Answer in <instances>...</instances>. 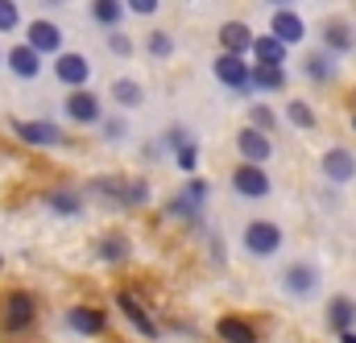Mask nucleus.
Instances as JSON below:
<instances>
[{
	"label": "nucleus",
	"instance_id": "f8f14e48",
	"mask_svg": "<svg viewBox=\"0 0 356 343\" xmlns=\"http://www.w3.org/2000/svg\"><path fill=\"white\" fill-rule=\"evenodd\" d=\"M236 153H241V162H249V166H266L269 158H273V141H269V133L261 128H241L236 133Z\"/></svg>",
	"mask_w": 356,
	"mask_h": 343
},
{
	"label": "nucleus",
	"instance_id": "e433bc0d",
	"mask_svg": "<svg viewBox=\"0 0 356 343\" xmlns=\"http://www.w3.org/2000/svg\"><path fill=\"white\" fill-rule=\"evenodd\" d=\"M269 4H277V8H294V0H269Z\"/></svg>",
	"mask_w": 356,
	"mask_h": 343
},
{
	"label": "nucleus",
	"instance_id": "412c9836",
	"mask_svg": "<svg viewBox=\"0 0 356 343\" xmlns=\"http://www.w3.org/2000/svg\"><path fill=\"white\" fill-rule=\"evenodd\" d=\"M46 207L54 215H83V194L75 186H54V190H46Z\"/></svg>",
	"mask_w": 356,
	"mask_h": 343
},
{
	"label": "nucleus",
	"instance_id": "f03ea898",
	"mask_svg": "<svg viewBox=\"0 0 356 343\" xmlns=\"http://www.w3.org/2000/svg\"><path fill=\"white\" fill-rule=\"evenodd\" d=\"M319 290H323V273H319V265H311V260H294V265H286V273H282V294H286V298L311 302Z\"/></svg>",
	"mask_w": 356,
	"mask_h": 343
},
{
	"label": "nucleus",
	"instance_id": "4468645a",
	"mask_svg": "<svg viewBox=\"0 0 356 343\" xmlns=\"http://www.w3.org/2000/svg\"><path fill=\"white\" fill-rule=\"evenodd\" d=\"M269 37H277V42L290 50V46H298V42L307 37V21H302L294 8H277V12L269 17Z\"/></svg>",
	"mask_w": 356,
	"mask_h": 343
},
{
	"label": "nucleus",
	"instance_id": "0eeeda50",
	"mask_svg": "<svg viewBox=\"0 0 356 343\" xmlns=\"http://www.w3.org/2000/svg\"><path fill=\"white\" fill-rule=\"evenodd\" d=\"M63 112H67L71 124H104V103H99V95L88 91V87L71 91L67 103H63Z\"/></svg>",
	"mask_w": 356,
	"mask_h": 343
},
{
	"label": "nucleus",
	"instance_id": "f3484780",
	"mask_svg": "<svg viewBox=\"0 0 356 343\" xmlns=\"http://www.w3.org/2000/svg\"><path fill=\"white\" fill-rule=\"evenodd\" d=\"M327 327H332L336 335H348V331H356V302L348 298V294L327 298Z\"/></svg>",
	"mask_w": 356,
	"mask_h": 343
},
{
	"label": "nucleus",
	"instance_id": "393cba45",
	"mask_svg": "<svg viewBox=\"0 0 356 343\" xmlns=\"http://www.w3.org/2000/svg\"><path fill=\"white\" fill-rule=\"evenodd\" d=\"M302 75H307L311 83H332V79H336V58L323 54V50H315V54L302 58Z\"/></svg>",
	"mask_w": 356,
	"mask_h": 343
},
{
	"label": "nucleus",
	"instance_id": "2eb2a0df",
	"mask_svg": "<svg viewBox=\"0 0 356 343\" xmlns=\"http://www.w3.org/2000/svg\"><path fill=\"white\" fill-rule=\"evenodd\" d=\"M319 170H323L327 182L344 186V182H353V178H356V153H353V149H344V145H336V149H327V153H323Z\"/></svg>",
	"mask_w": 356,
	"mask_h": 343
},
{
	"label": "nucleus",
	"instance_id": "2f4dec72",
	"mask_svg": "<svg viewBox=\"0 0 356 343\" xmlns=\"http://www.w3.org/2000/svg\"><path fill=\"white\" fill-rule=\"evenodd\" d=\"M249 124L261 128V133H269V128H277V116H273V108H266V103H253V108H249Z\"/></svg>",
	"mask_w": 356,
	"mask_h": 343
},
{
	"label": "nucleus",
	"instance_id": "ddd939ff",
	"mask_svg": "<svg viewBox=\"0 0 356 343\" xmlns=\"http://www.w3.org/2000/svg\"><path fill=\"white\" fill-rule=\"evenodd\" d=\"M319 42H323V54H332V58H344V54H353V50H356V25L340 21V17H332V21L323 25Z\"/></svg>",
	"mask_w": 356,
	"mask_h": 343
},
{
	"label": "nucleus",
	"instance_id": "a211bd4d",
	"mask_svg": "<svg viewBox=\"0 0 356 343\" xmlns=\"http://www.w3.org/2000/svg\"><path fill=\"white\" fill-rule=\"evenodd\" d=\"M67 327L75 331V335H104V327H108V319H104V310H95V306H71L67 310Z\"/></svg>",
	"mask_w": 356,
	"mask_h": 343
},
{
	"label": "nucleus",
	"instance_id": "39448f33",
	"mask_svg": "<svg viewBox=\"0 0 356 343\" xmlns=\"http://www.w3.org/2000/svg\"><path fill=\"white\" fill-rule=\"evenodd\" d=\"M25 46L38 50L42 58H58L63 54V25H54L50 17H38L25 25Z\"/></svg>",
	"mask_w": 356,
	"mask_h": 343
},
{
	"label": "nucleus",
	"instance_id": "ea45409f",
	"mask_svg": "<svg viewBox=\"0 0 356 343\" xmlns=\"http://www.w3.org/2000/svg\"><path fill=\"white\" fill-rule=\"evenodd\" d=\"M353 128H356V116H353Z\"/></svg>",
	"mask_w": 356,
	"mask_h": 343
},
{
	"label": "nucleus",
	"instance_id": "aec40b11",
	"mask_svg": "<svg viewBox=\"0 0 356 343\" xmlns=\"http://www.w3.org/2000/svg\"><path fill=\"white\" fill-rule=\"evenodd\" d=\"M216 335L224 343H257V327L249 319H241V315H224L216 323Z\"/></svg>",
	"mask_w": 356,
	"mask_h": 343
},
{
	"label": "nucleus",
	"instance_id": "72a5a7b5",
	"mask_svg": "<svg viewBox=\"0 0 356 343\" xmlns=\"http://www.w3.org/2000/svg\"><path fill=\"white\" fill-rule=\"evenodd\" d=\"M175 162H178V170H182V174H195V170H199V141H195V145H186V149H178Z\"/></svg>",
	"mask_w": 356,
	"mask_h": 343
},
{
	"label": "nucleus",
	"instance_id": "c85d7f7f",
	"mask_svg": "<svg viewBox=\"0 0 356 343\" xmlns=\"http://www.w3.org/2000/svg\"><path fill=\"white\" fill-rule=\"evenodd\" d=\"M145 50H149V58H175V37L166 33V29H149V37H145Z\"/></svg>",
	"mask_w": 356,
	"mask_h": 343
},
{
	"label": "nucleus",
	"instance_id": "f704fd0d",
	"mask_svg": "<svg viewBox=\"0 0 356 343\" xmlns=\"http://www.w3.org/2000/svg\"><path fill=\"white\" fill-rule=\"evenodd\" d=\"M162 8V0H124V12H137V17H154Z\"/></svg>",
	"mask_w": 356,
	"mask_h": 343
},
{
	"label": "nucleus",
	"instance_id": "7c9ffc66",
	"mask_svg": "<svg viewBox=\"0 0 356 343\" xmlns=\"http://www.w3.org/2000/svg\"><path fill=\"white\" fill-rule=\"evenodd\" d=\"M13 29H25L21 8H17V0H0V33H13Z\"/></svg>",
	"mask_w": 356,
	"mask_h": 343
},
{
	"label": "nucleus",
	"instance_id": "20e7f679",
	"mask_svg": "<svg viewBox=\"0 0 356 343\" xmlns=\"http://www.w3.org/2000/svg\"><path fill=\"white\" fill-rule=\"evenodd\" d=\"M207 190H211V186H207L203 178H191L175 199L166 203V215H182L186 224H195V228H199V224H203V215H199V211H203V203H207Z\"/></svg>",
	"mask_w": 356,
	"mask_h": 343
},
{
	"label": "nucleus",
	"instance_id": "dca6fc26",
	"mask_svg": "<svg viewBox=\"0 0 356 343\" xmlns=\"http://www.w3.org/2000/svg\"><path fill=\"white\" fill-rule=\"evenodd\" d=\"M4 67H8L17 79H29V83H33V79L42 75V67H46V62H42V54H38V50H29V46L21 42V46H13V50L4 54Z\"/></svg>",
	"mask_w": 356,
	"mask_h": 343
},
{
	"label": "nucleus",
	"instance_id": "6e6552de",
	"mask_svg": "<svg viewBox=\"0 0 356 343\" xmlns=\"http://www.w3.org/2000/svg\"><path fill=\"white\" fill-rule=\"evenodd\" d=\"M54 79H58L63 87H71V91L88 87V79H91L88 54H79V50H63V54L54 58Z\"/></svg>",
	"mask_w": 356,
	"mask_h": 343
},
{
	"label": "nucleus",
	"instance_id": "f257e3e1",
	"mask_svg": "<svg viewBox=\"0 0 356 343\" xmlns=\"http://www.w3.org/2000/svg\"><path fill=\"white\" fill-rule=\"evenodd\" d=\"M241 244H245V253H249V257L269 260V257H277V253H282L286 236H282V228H277L273 219H249V224H245Z\"/></svg>",
	"mask_w": 356,
	"mask_h": 343
},
{
	"label": "nucleus",
	"instance_id": "7ed1b4c3",
	"mask_svg": "<svg viewBox=\"0 0 356 343\" xmlns=\"http://www.w3.org/2000/svg\"><path fill=\"white\" fill-rule=\"evenodd\" d=\"M211 75L228 87L232 95H253V67H249L241 54H220V58L211 62Z\"/></svg>",
	"mask_w": 356,
	"mask_h": 343
},
{
	"label": "nucleus",
	"instance_id": "c9c22d12",
	"mask_svg": "<svg viewBox=\"0 0 356 343\" xmlns=\"http://www.w3.org/2000/svg\"><path fill=\"white\" fill-rule=\"evenodd\" d=\"M104 137H108V141H120V137H124V120H120V116L104 120Z\"/></svg>",
	"mask_w": 356,
	"mask_h": 343
},
{
	"label": "nucleus",
	"instance_id": "58836bf2",
	"mask_svg": "<svg viewBox=\"0 0 356 343\" xmlns=\"http://www.w3.org/2000/svg\"><path fill=\"white\" fill-rule=\"evenodd\" d=\"M0 62H4V50H0Z\"/></svg>",
	"mask_w": 356,
	"mask_h": 343
},
{
	"label": "nucleus",
	"instance_id": "bb28decb",
	"mask_svg": "<svg viewBox=\"0 0 356 343\" xmlns=\"http://www.w3.org/2000/svg\"><path fill=\"white\" fill-rule=\"evenodd\" d=\"M253 91H286L282 67H253Z\"/></svg>",
	"mask_w": 356,
	"mask_h": 343
},
{
	"label": "nucleus",
	"instance_id": "b1692460",
	"mask_svg": "<svg viewBox=\"0 0 356 343\" xmlns=\"http://www.w3.org/2000/svg\"><path fill=\"white\" fill-rule=\"evenodd\" d=\"M286 46L277 42V37H269V33H261V37H253V58H257V67H282L286 71Z\"/></svg>",
	"mask_w": 356,
	"mask_h": 343
},
{
	"label": "nucleus",
	"instance_id": "c756f323",
	"mask_svg": "<svg viewBox=\"0 0 356 343\" xmlns=\"http://www.w3.org/2000/svg\"><path fill=\"white\" fill-rule=\"evenodd\" d=\"M112 99H116L120 108H137V103L145 99V91H141V83H133V79H116V83H112Z\"/></svg>",
	"mask_w": 356,
	"mask_h": 343
},
{
	"label": "nucleus",
	"instance_id": "4be33fe9",
	"mask_svg": "<svg viewBox=\"0 0 356 343\" xmlns=\"http://www.w3.org/2000/svg\"><path fill=\"white\" fill-rule=\"evenodd\" d=\"M91 21L104 33H116L124 25V0H91Z\"/></svg>",
	"mask_w": 356,
	"mask_h": 343
},
{
	"label": "nucleus",
	"instance_id": "423d86ee",
	"mask_svg": "<svg viewBox=\"0 0 356 343\" xmlns=\"http://www.w3.org/2000/svg\"><path fill=\"white\" fill-rule=\"evenodd\" d=\"M116 306H120V315L133 323V331H137V335H145V340H158V335H162L158 319L141 306V298H137L133 290H116Z\"/></svg>",
	"mask_w": 356,
	"mask_h": 343
},
{
	"label": "nucleus",
	"instance_id": "9b49d317",
	"mask_svg": "<svg viewBox=\"0 0 356 343\" xmlns=\"http://www.w3.org/2000/svg\"><path fill=\"white\" fill-rule=\"evenodd\" d=\"M13 133H17L25 145H38V149H54V145L67 141L63 128L50 124V120H13Z\"/></svg>",
	"mask_w": 356,
	"mask_h": 343
},
{
	"label": "nucleus",
	"instance_id": "cd10ccee",
	"mask_svg": "<svg viewBox=\"0 0 356 343\" xmlns=\"http://www.w3.org/2000/svg\"><path fill=\"white\" fill-rule=\"evenodd\" d=\"M286 120H290L294 128L311 133V128H315V108H311L307 99H290V103H286Z\"/></svg>",
	"mask_w": 356,
	"mask_h": 343
},
{
	"label": "nucleus",
	"instance_id": "a19ab883",
	"mask_svg": "<svg viewBox=\"0 0 356 343\" xmlns=\"http://www.w3.org/2000/svg\"><path fill=\"white\" fill-rule=\"evenodd\" d=\"M0 265H4V260H0Z\"/></svg>",
	"mask_w": 356,
	"mask_h": 343
},
{
	"label": "nucleus",
	"instance_id": "9d476101",
	"mask_svg": "<svg viewBox=\"0 0 356 343\" xmlns=\"http://www.w3.org/2000/svg\"><path fill=\"white\" fill-rule=\"evenodd\" d=\"M232 190L241 194V199H266L269 190H273V182H269L266 166H249V162H241L236 170H232Z\"/></svg>",
	"mask_w": 356,
	"mask_h": 343
},
{
	"label": "nucleus",
	"instance_id": "1a4fd4ad",
	"mask_svg": "<svg viewBox=\"0 0 356 343\" xmlns=\"http://www.w3.org/2000/svg\"><path fill=\"white\" fill-rule=\"evenodd\" d=\"M33 319H38V302H33V294L13 290V294L4 298V331H29Z\"/></svg>",
	"mask_w": 356,
	"mask_h": 343
},
{
	"label": "nucleus",
	"instance_id": "6ab92c4d",
	"mask_svg": "<svg viewBox=\"0 0 356 343\" xmlns=\"http://www.w3.org/2000/svg\"><path fill=\"white\" fill-rule=\"evenodd\" d=\"M220 46H224V54H249L253 50V29L245 25V21H224L220 25Z\"/></svg>",
	"mask_w": 356,
	"mask_h": 343
},
{
	"label": "nucleus",
	"instance_id": "5701e85b",
	"mask_svg": "<svg viewBox=\"0 0 356 343\" xmlns=\"http://www.w3.org/2000/svg\"><path fill=\"white\" fill-rule=\"evenodd\" d=\"M95 257L108 260V265H120V260L133 257V244H129V236H120V232H104V236L95 240Z\"/></svg>",
	"mask_w": 356,
	"mask_h": 343
},
{
	"label": "nucleus",
	"instance_id": "a878e982",
	"mask_svg": "<svg viewBox=\"0 0 356 343\" xmlns=\"http://www.w3.org/2000/svg\"><path fill=\"white\" fill-rule=\"evenodd\" d=\"M186 145H195V133H191L186 124H170V128L158 137V149H162V153H178V149H186Z\"/></svg>",
	"mask_w": 356,
	"mask_h": 343
},
{
	"label": "nucleus",
	"instance_id": "473e14b6",
	"mask_svg": "<svg viewBox=\"0 0 356 343\" xmlns=\"http://www.w3.org/2000/svg\"><path fill=\"white\" fill-rule=\"evenodd\" d=\"M108 50H112L116 58H133V50H137V46H133V37H129V33H120V29H116V33H108Z\"/></svg>",
	"mask_w": 356,
	"mask_h": 343
},
{
	"label": "nucleus",
	"instance_id": "4c0bfd02",
	"mask_svg": "<svg viewBox=\"0 0 356 343\" xmlns=\"http://www.w3.org/2000/svg\"><path fill=\"white\" fill-rule=\"evenodd\" d=\"M340 343H356V331H348V335H340Z\"/></svg>",
	"mask_w": 356,
	"mask_h": 343
}]
</instances>
